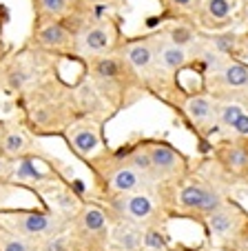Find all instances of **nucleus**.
Returning a JSON list of instances; mask_svg holds the SVG:
<instances>
[{
    "label": "nucleus",
    "mask_w": 248,
    "mask_h": 251,
    "mask_svg": "<svg viewBox=\"0 0 248 251\" xmlns=\"http://www.w3.org/2000/svg\"><path fill=\"white\" fill-rule=\"evenodd\" d=\"M235 7H237V0H204L202 2L206 18L213 23H228L233 18Z\"/></svg>",
    "instance_id": "nucleus-20"
},
{
    "label": "nucleus",
    "mask_w": 248,
    "mask_h": 251,
    "mask_svg": "<svg viewBox=\"0 0 248 251\" xmlns=\"http://www.w3.org/2000/svg\"><path fill=\"white\" fill-rule=\"evenodd\" d=\"M171 247L166 225H151L144 229V251H169Z\"/></svg>",
    "instance_id": "nucleus-21"
},
{
    "label": "nucleus",
    "mask_w": 248,
    "mask_h": 251,
    "mask_svg": "<svg viewBox=\"0 0 248 251\" xmlns=\"http://www.w3.org/2000/svg\"><path fill=\"white\" fill-rule=\"evenodd\" d=\"M230 133L237 138H248V111H244V114L239 116L237 123H235L233 129H230Z\"/></svg>",
    "instance_id": "nucleus-25"
},
{
    "label": "nucleus",
    "mask_w": 248,
    "mask_h": 251,
    "mask_svg": "<svg viewBox=\"0 0 248 251\" xmlns=\"http://www.w3.org/2000/svg\"><path fill=\"white\" fill-rule=\"evenodd\" d=\"M85 165L93 174V185L95 191H98L95 198H111V196L158 189L155 182H151L146 176H142L129 162L127 145H120L117 149H111L107 145L102 151L87 158Z\"/></svg>",
    "instance_id": "nucleus-3"
},
{
    "label": "nucleus",
    "mask_w": 248,
    "mask_h": 251,
    "mask_svg": "<svg viewBox=\"0 0 248 251\" xmlns=\"http://www.w3.org/2000/svg\"><path fill=\"white\" fill-rule=\"evenodd\" d=\"M204 43L217 53L230 58V60H244L248 62V33H235V31H217L213 36H202Z\"/></svg>",
    "instance_id": "nucleus-16"
},
{
    "label": "nucleus",
    "mask_w": 248,
    "mask_h": 251,
    "mask_svg": "<svg viewBox=\"0 0 248 251\" xmlns=\"http://www.w3.org/2000/svg\"><path fill=\"white\" fill-rule=\"evenodd\" d=\"M109 251H144V229L127 220H111Z\"/></svg>",
    "instance_id": "nucleus-14"
},
{
    "label": "nucleus",
    "mask_w": 248,
    "mask_h": 251,
    "mask_svg": "<svg viewBox=\"0 0 248 251\" xmlns=\"http://www.w3.org/2000/svg\"><path fill=\"white\" fill-rule=\"evenodd\" d=\"M213 165L230 182H244L248 176V138H222L211 145Z\"/></svg>",
    "instance_id": "nucleus-10"
},
{
    "label": "nucleus",
    "mask_w": 248,
    "mask_h": 251,
    "mask_svg": "<svg viewBox=\"0 0 248 251\" xmlns=\"http://www.w3.org/2000/svg\"><path fill=\"white\" fill-rule=\"evenodd\" d=\"M38 145L36 136L23 123H5L0 131V156L7 160H20L27 156H36Z\"/></svg>",
    "instance_id": "nucleus-13"
},
{
    "label": "nucleus",
    "mask_w": 248,
    "mask_h": 251,
    "mask_svg": "<svg viewBox=\"0 0 248 251\" xmlns=\"http://www.w3.org/2000/svg\"><path fill=\"white\" fill-rule=\"evenodd\" d=\"M175 9H197L204 0H169Z\"/></svg>",
    "instance_id": "nucleus-26"
},
{
    "label": "nucleus",
    "mask_w": 248,
    "mask_h": 251,
    "mask_svg": "<svg viewBox=\"0 0 248 251\" xmlns=\"http://www.w3.org/2000/svg\"><path fill=\"white\" fill-rule=\"evenodd\" d=\"M248 218V211L237 202L235 198H228L215 213H211L204 220V231L208 238H215L220 245H224L226 240L237 233V229L244 225V220Z\"/></svg>",
    "instance_id": "nucleus-11"
},
{
    "label": "nucleus",
    "mask_w": 248,
    "mask_h": 251,
    "mask_svg": "<svg viewBox=\"0 0 248 251\" xmlns=\"http://www.w3.org/2000/svg\"><path fill=\"white\" fill-rule=\"evenodd\" d=\"M85 78L100 94V98L113 107V114L120 111L122 107L133 104L137 96L146 89L140 74L129 65L127 58L117 49L85 60Z\"/></svg>",
    "instance_id": "nucleus-2"
},
{
    "label": "nucleus",
    "mask_w": 248,
    "mask_h": 251,
    "mask_svg": "<svg viewBox=\"0 0 248 251\" xmlns=\"http://www.w3.org/2000/svg\"><path fill=\"white\" fill-rule=\"evenodd\" d=\"M220 247H222V251H248V218L237 229V233Z\"/></svg>",
    "instance_id": "nucleus-23"
},
{
    "label": "nucleus",
    "mask_w": 248,
    "mask_h": 251,
    "mask_svg": "<svg viewBox=\"0 0 248 251\" xmlns=\"http://www.w3.org/2000/svg\"><path fill=\"white\" fill-rule=\"evenodd\" d=\"M104 204L109 220H127L137 227L146 229L151 225H169V213L159 202L158 189L135 191V194H122L111 198H95Z\"/></svg>",
    "instance_id": "nucleus-5"
},
{
    "label": "nucleus",
    "mask_w": 248,
    "mask_h": 251,
    "mask_svg": "<svg viewBox=\"0 0 248 251\" xmlns=\"http://www.w3.org/2000/svg\"><path fill=\"white\" fill-rule=\"evenodd\" d=\"M2 127H5V120H0V131H2Z\"/></svg>",
    "instance_id": "nucleus-27"
},
{
    "label": "nucleus",
    "mask_w": 248,
    "mask_h": 251,
    "mask_svg": "<svg viewBox=\"0 0 248 251\" xmlns=\"http://www.w3.org/2000/svg\"><path fill=\"white\" fill-rule=\"evenodd\" d=\"M159 31V29H158ZM193 62V56L188 49L184 47H175V45L166 43V38L159 31V45H158V67L162 71V76L166 78H175L180 71L188 69Z\"/></svg>",
    "instance_id": "nucleus-15"
},
{
    "label": "nucleus",
    "mask_w": 248,
    "mask_h": 251,
    "mask_svg": "<svg viewBox=\"0 0 248 251\" xmlns=\"http://www.w3.org/2000/svg\"><path fill=\"white\" fill-rule=\"evenodd\" d=\"M111 220L104 204L95 198H85L69 220L71 251H109Z\"/></svg>",
    "instance_id": "nucleus-4"
},
{
    "label": "nucleus",
    "mask_w": 248,
    "mask_h": 251,
    "mask_svg": "<svg viewBox=\"0 0 248 251\" xmlns=\"http://www.w3.org/2000/svg\"><path fill=\"white\" fill-rule=\"evenodd\" d=\"M69 220L67 216L53 211L51 207H40V209H14L5 207L0 209V225H5L14 233L27 238L33 242H45L47 238L65 233L69 229Z\"/></svg>",
    "instance_id": "nucleus-6"
},
{
    "label": "nucleus",
    "mask_w": 248,
    "mask_h": 251,
    "mask_svg": "<svg viewBox=\"0 0 248 251\" xmlns=\"http://www.w3.org/2000/svg\"><path fill=\"white\" fill-rule=\"evenodd\" d=\"M0 251H43L40 245L33 240L14 233L11 229H7L5 225H0Z\"/></svg>",
    "instance_id": "nucleus-19"
},
{
    "label": "nucleus",
    "mask_w": 248,
    "mask_h": 251,
    "mask_svg": "<svg viewBox=\"0 0 248 251\" xmlns=\"http://www.w3.org/2000/svg\"><path fill=\"white\" fill-rule=\"evenodd\" d=\"M244 104L239 102H222L217 100V129L222 131H230L233 125L237 123V118L244 114Z\"/></svg>",
    "instance_id": "nucleus-22"
},
{
    "label": "nucleus",
    "mask_w": 248,
    "mask_h": 251,
    "mask_svg": "<svg viewBox=\"0 0 248 251\" xmlns=\"http://www.w3.org/2000/svg\"><path fill=\"white\" fill-rule=\"evenodd\" d=\"M244 185H248V176H246V180H244Z\"/></svg>",
    "instance_id": "nucleus-28"
},
{
    "label": "nucleus",
    "mask_w": 248,
    "mask_h": 251,
    "mask_svg": "<svg viewBox=\"0 0 248 251\" xmlns=\"http://www.w3.org/2000/svg\"><path fill=\"white\" fill-rule=\"evenodd\" d=\"M36 7V20H56L71 14L73 0H33Z\"/></svg>",
    "instance_id": "nucleus-18"
},
{
    "label": "nucleus",
    "mask_w": 248,
    "mask_h": 251,
    "mask_svg": "<svg viewBox=\"0 0 248 251\" xmlns=\"http://www.w3.org/2000/svg\"><path fill=\"white\" fill-rule=\"evenodd\" d=\"M67 147L80 158V160H87V158L95 156L98 151H102L107 145H104L102 138V125H95L93 120L85 118L75 123L73 127L67 129L65 133Z\"/></svg>",
    "instance_id": "nucleus-12"
},
{
    "label": "nucleus",
    "mask_w": 248,
    "mask_h": 251,
    "mask_svg": "<svg viewBox=\"0 0 248 251\" xmlns=\"http://www.w3.org/2000/svg\"><path fill=\"white\" fill-rule=\"evenodd\" d=\"M120 27L109 18L100 20H87L80 31L75 33L73 40V51L71 58L75 60H89V58H98L104 53H111L120 47Z\"/></svg>",
    "instance_id": "nucleus-9"
},
{
    "label": "nucleus",
    "mask_w": 248,
    "mask_h": 251,
    "mask_svg": "<svg viewBox=\"0 0 248 251\" xmlns=\"http://www.w3.org/2000/svg\"><path fill=\"white\" fill-rule=\"evenodd\" d=\"M162 98L180 111L191 131H195L202 140L217 131V100L213 98L208 91H193V89H182L178 94L173 85L162 94Z\"/></svg>",
    "instance_id": "nucleus-7"
},
{
    "label": "nucleus",
    "mask_w": 248,
    "mask_h": 251,
    "mask_svg": "<svg viewBox=\"0 0 248 251\" xmlns=\"http://www.w3.org/2000/svg\"><path fill=\"white\" fill-rule=\"evenodd\" d=\"M162 36L166 38V43L175 45V47H184L191 51L193 47L197 45L200 40V33L193 25H186V23H173L169 25L166 29H162Z\"/></svg>",
    "instance_id": "nucleus-17"
},
{
    "label": "nucleus",
    "mask_w": 248,
    "mask_h": 251,
    "mask_svg": "<svg viewBox=\"0 0 248 251\" xmlns=\"http://www.w3.org/2000/svg\"><path fill=\"white\" fill-rule=\"evenodd\" d=\"M14 182V160H7V158L0 156V187Z\"/></svg>",
    "instance_id": "nucleus-24"
},
{
    "label": "nucleus",
    "mask_w": 248,
    "mask_h": 251,
    "mask_svg": "<svg viewBox=\"0 0 248 251\" xmlns=\"http://www.w3.org/2000/svg\"><path fill=\"white\" fill-rule=\"evenodd\" d=\"M18 104L23 111L20 123L33 136H65L69 127L85 120L75 87L58 76H49L24 89L18 96Z\"/></svg>",
    "instance_id": "nucleus-1"
},
{
    "label": "nucleus",
    "mask_w": 248,
    "mask_h": 251,
    "mask_svg": "<svg viewBox=\"0 0 248 251\" xmlns=\"http://www.w3.org/2000/svg\"><path fill=\"white\" fill-rule=\"evenodd\" d=\"M104 2H111V0H104Z\"/></svg>",
    "instance_id": "nucleus-30"
},
{
    "label": "nucleus",
    "mask_w": 248,
    "mask_h": 251,
    "mask_svg": "<svg viewBox=\"0 0 248 251\" xmlns=\"http://www.w3.org/2000/svg\"><path fill=\"white\" fill-rule=\"evenodd\" d=\"M142 140H144L158 185H178L186 176L193 174L188 156L180 151L175 145H171L169 140H164V138H142Z\"/></svg>",
    "instance_id": "nucleus-8"
},
{
    "label": "nucleus",
    "mask_w": 248,
    "mask_h": 251,
    "mask_svg": "<svg viewBox=\"0 0 248 251\" xmlns=\"http://www.w3.org/2000/svg\"><path fill=\"white\" fill-rule=\"evenodd\" d=\"M204 251H211V247H206V249H204Z\"/></svg>",
    "instance_id": "nucleus-29"
}]
</instances>
